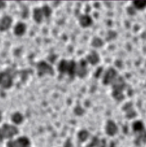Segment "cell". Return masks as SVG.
Segmentation results:
<instances>
[{"label": "cell", "instance_id": "52a82bcc", "mask_svg": "<svg viewBox=\"0 0 146 147\" xmlns=\"http://www.w3.org/2000/svg\"><path fill=\"white\" fill-rule=\"evenodd\" d=\"M26 29V25L23 22H19L16 25L14 29V32L17 36H22L25 33Z\"/></svg>", "mask_w": 146, "mask_h": 147}, {"label": "cell", "instance_id": "4fadbf2b", "mask_svg": "<svg viewBox=\"0 0 146 147\" xmlns=\"http://www.w3.org/2000/svg\"><path fill=\"white\" fill-rule=\"evenodd\" d=\"M5 6V2L3 1H0V9H2Z\"/></svg>", "mask_w": 146, "mask_h": 147}, {"label": "cell", "instance_id": "8fae6325", "mask_svg": "<svg viewBox=\"0 0 146 147\" xmlns=\"http://www.w3.org/2000/svg\"><path fill=\"white\" fill-rule=\"evenodd\" d=\"M134 5L138 9H142L145 7L146 1H136L133 2Z\"/></svg>", "mask_w": 146, "mask_h": 147}, {"label": "cell", "instance_id": "5b68a950", "mask_svg": "<svg viewBox=\"0 0 146 147\" xmlns=\"http://www.w3.org/2000/svg\"><path fill=\"white\" fill-rule=\"evenodd\" d=\"M58 68L61 72H67L70 74L72 73L74 71V63L72 61L62 60L59 63Z\"/></svg>", "mask_w": 146, "mask_h": 147}, {"label": "cell", "instance_id": "3957f363", "mask_svg": "<svg viewBox=\"0 0 146 147\" xmlns=\"http://www.w3.org/2000/svg\"><path fill=\"white\" fill-rule=\"evenodd\" d=\"M30 141L25 137H21L16 140L9 141L7 144V147H30Z\"/></svg>", "mask_w": 146, "mask_h": 147}, {"label": "cell", "instance_id": "8992f818", "mask_svg": "<svg viewBox=\"0 0 146 147\" xmlns=\"http://www.w3.org/2000/svg\"><path fill=\"white\" fill-rule=\"evenodd\" d=\"M12 18L9 16H4L0 21V31L7 30L11 26Z\"/></svg>", "mask_w": 146, "mask_h": 147}, {"label": "cell", "instance_id": "9c48e42d", "mask_svg": "<svg viewBox=\"0 0 146 147\" xmlns=\"http://www.w3.org/2000/svg\"><path fill=\"white\" fill-rule=\"evenodd\" d=\"M11 121L16 124H19L23 121V116L18 112L15 113L11 116Z\"/></svg>", "mask_w": 146, "mask_h": 147}, {"label": "cell", "instance_id": "5bb4252c", "mask_svg": "<svg viewBox=\"0 0 146 147\" xmlns=\"http://www.w3.org/2000/svg\"><path fill=\"white\" fill-rule=\"evenodd\" d=\"M1 112H0V121H1Z\"/></svg>", "mask_w": 146, "mask_h": 147}, {"label": "cell", "instance_id": "6da1fadb", "mask_svg": "<svg viewBox=\"0 0 146 147\" xmlns=\"http://www.w3.org/2000/svg\"><path fill=\"white\" fill-rule=\"evenodd\" d=\"M18 131L17 128L14 125L4 124L0 128V141L13 137Z\"/></svg>", "mask_w": 146, "mask_h": 147}, {"label": "cell", "instance_id": "277c9868", "mask_svg": "<svg viewBox=\"0 0 146 147\" xmlns=\"http://www.w3.org/2000/svg\"><path fill=\"white\" fill-rule=\"evenodd\" d=\"M13 85V79L6 72H0V86L4 89H8Z\"/></svg>", "mask_w": 146, "mask_h": 147}, {"label": "cell", "instance_id": "30bf717a", "mask_svg": "<svg viewBox=\"0 0 146 147\" xmlns=\"http://www.w3.org/2000/svg\"><path fill=\"white\" fill-rule=\"evenodd\" d=\"M80 22L83 26H89L91 24V20L89 16L86 15H83V16H82L80 18Z\"/></svg>", "mask_w": 146, "mask_h": 147}, {"label": "cell", "instance_id": "ba28073f", "mask_svg": "<svg viewBox=\"0 0 146 147\" xmlns=\"http://www.w3.org/2000/svg\"><path fill=\"white\" fill-rule=\"evenodd\" d=\"M33 19L37 22L40 23L43 20V17L44 16L41 8H36L33 10Z\"/></svg>", "mask_w": 146, "mask_h": 147}, {"label": "cell", "instance_id": "7a4b0ae2", "mask_svg": "<svg viewBox=\"0 0 146 147\" xmlns=\"http://www.w3.org/2000/svg\"><path fill=\"white\" fill-rule=\"evenodd\" d=\"M37 72L38 75L40 76H42L46 74L52 75L53 74L52 67L44 61H40L37 64Z\"/></svg>", "mask_w": 146, "mask_h": 147}, {"label": "cell", "instance_id": "7c38bea8", "mask_svg": "<svg viewBox=\"0 0 146 147\" xmlns=\"http://www.w3.org/2000/svg\"><path fill=\"white\" fill-rule=\"evenodd\" d=\"M42 11H43V14L45 17H48L50 16L51 13V8L48 6H44L42 8Z\"/></svg>", "mask_w": 146, "mask_h": 147}]
</instances>
